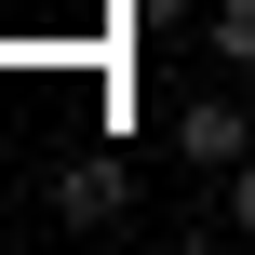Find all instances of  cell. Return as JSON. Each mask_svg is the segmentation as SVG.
I'll use <instances>...</instances> for the list:
<instances>
[{"mask_svg":"<svg viewBox=\"0 0 255 255\" xmlns=\"http://www.w3.org/2000/svg\"><path fill=\"white\" fill-rule=\"evenodd\" d=\"M202 54H215V67H242V81H255V0H215V13H202Z\"/></svg>","mask_w":255,"mask_h":255,"instance_id":"3","label":"cell"},{"mask_svg":"<svg viewBox=\"0 0 255 255\" xmlns=\"http://www.w3.org/2000/svg\"><path fill=\"white\" fill-rule=\"evenodd\" d=\"M54 215H67V229H121V215H134V175H121L108 148H81V161L54 175Z\"/></svg>","mask_w":255,"mask_h":255,"instance_id":"2","label":"cell"},{"mask_svg":"<svg viewBox=\"0 0 255 255\" xmlns=\"http://www.w3.org/2000/svg\"><path fill=\"white\" fill-rule=\"evenodd\" d=\"M175 161H188L202 188L242 175V161H255V108H242V94H188V108H175Z\"/></svg>","mask_w":255,"mask_h":255,"instance_id":"1","label":"cell"},{"mask_svg":"<svg viewBox=\"0 0 255 255\" xmlns=\"http://www.w3.org/2000/svg\"><path fill=\"white\" fill-rule=\"evenodd\" d=\"M121 13H134V27H188V0H121Z\"/></svg>","mask_w":255,"mask_h":255,"instance_id":"5","label":"cell"},{"mask_svg":"<svg viewBox=\"0 0 255 255\" xmlns=\"http://www.w3.org/2000/svg\"><path fill=\"white\" fill-rule=\"evenodd\" d=\"M215 202H229V229L255 242V161H242V175H215Z\"/></svg>","mask_w":255,"mask_h":255,"instance_id":"4","label":"cell"}]
</instances>
